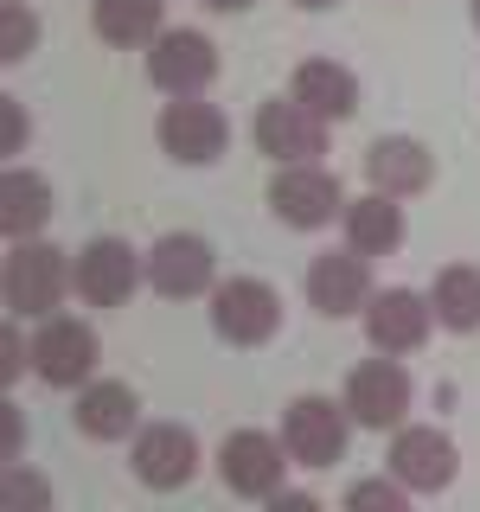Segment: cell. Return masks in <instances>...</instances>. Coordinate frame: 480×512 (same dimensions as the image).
<instances>
[{"label": "cell", "mask_w": 480, "mask_h": 512, "mask_svg": "<svg viewBox=\"0 0 480 512\" xmlns=\"http://www.w3.org/2000/svg\"><path fill=\"white\" fill-rule=\"evenodd\" d=\"M167 0H90V26L103 45H154Z\"/></svg>", "instance_id": "44dd1931"}, {"label": "cell", "mask_w": 480, "mask_h": 512, "mask_svg": "<svg viewBox=\"0 0 480 512\" xmlns=\"http://www.w3.org/2000/svg\"><path fill=\"white\" fill-rule=\"evenodd\" d=\"M282 327V295L263 276H231L212 288V333L224 346H269Z\"/></svg>", "instance_id": "3957f363"}, {"label": "cell", "mask_w": 480, "mask_h": 512, "mask_svg": "<svg viewBox=\"0 0 480 512\" xmlns=\"http://www.w3.org/2000/svg\"><path fill=\"white\" fill-rule=\"evenodd\" d=\"M295 103H308L314 116H327V122H340V116L359 109V77L333 58H308V64H295Z\"/></svg>", "instance_id": "ffe728a7"}, {"label": "cell", "mask_w": 480, "mask_h": 512, "mask_svg": "<svg viewBox=\"0 0 480 512\" xmlns=\"http://www.w3.org/2000/svg\"><path fill=\"white\" fill-rule=\"evenodd\" d=\"M212 276H218V256L192 231H167L148 250V288L167 295V301H192V295H205V288H218Z\"/></svg>", "instance_id": "30bf717a"}, {"label": "cell", "mask_w": 480, "mask_h": 512, "mask_svg": "<svg viewBox=\"0 0 480 512\" xmlns=\"http://www.w3.org/2000/svg\"><path fill=\"white\" fill-rule=\"evenodd\" d=\"M96 359H103V340H96L90 320H71V314H45L39 333H32V372L52 391H84Z\"/></svg>", "instance_id": "7a4b0ae2"}, {"label": "cell", "mask_w": 480, "mask_h": 512, "mask_svg": "<svg viewBox=\"0 0 480 512\" xmlns=\"http://www.w3.org/2000/svg\"><path fill=\"white\" fill-rule=\"evenodd\" d=\"M384 461H391V474L404 480L410 493H442L448 480H455V468H461L455 442H448L442 429H429V423H397Z\"/></svg>", "instance_id": "8fae6325"}, {"label": "cell", "mask_w": 480, "mask_h": 512, "mask_svg": "<svg viewBox=\"0 0 480 512\" xmlns=\"http://www.w3.org/2000/svg\"><path fill=\"white\" fill-rule=\"evenodd\" d=\"M64 288H71V256L45 237H20L7 256V314L13 320H45L58 314Z\"/></svg>", "instance_id": "6da1fadb"}, {"label": "cell", "mask_w": 480, "mask_h": 512, "mask_svg": "<svg viewBox=\"0 0 480 512\" xmlns=\"http://www.w3.org/2000/svg\"><path fill=\"white\" fill-rule=\"evenodd\" d=\"M7 500L13 506H45V500H52V487L32 480V474H20V468H7Z\"/></svg>", "instance_id": "484cf974"}, {"label": "cell", "mask_w": 480, "mask_h": 512, "mask_svg": "<svg viewBox=\"0 0 480 512\" xmlns=\"http://www.w3.org/2000/svg\"><path fill=\"white\" fill-rule=\"evenodd\" d=\"M365 180H372V192H391V199H416L429 180H436V160H429L423 141L410 135H384L365 148Z\"/></svg>", "instance_id": "e0dca14e"}, {"label": "cell", "mask_w": 480, "mask_h": 512, "mask_svg": "<svg viewBox=\"0 0 480 512\" xmlns=\"http://www.w3.org/2000/svg\"><path fill=\"white\" fill-rule=\"evenodd\" d=\"M429 308L448 333H480V269L474 263H448L429 282Z\"/></svg>", "instance_id": "7402d4cb"}, {"label": "cell", "mask_w": 480, "mask_h": 512, "mask_svg": "<svg viewBox=\"0 0 480 512\" xmlns=\"http://www.w3.org/2000/svg\"><path fill=\"white\" fill-rule=\"evenodd\" d=\"M212 13H244V7H256V0H205Z\"/></svg>", "instance_id": "83f0119b"}, {"label": "cell", "mask_w": 480, "mask_h": 512, "mask_svg": "<svg viewBox=\"0 0 480 512\" xmlns=\"http://www.w3.org/2000/svg\"><path fill=\"white\" fill-rule=\"evenodd\" d=\"M141 276H148V256H135V244H122V237H90L71 256V288L90 308H122L141 288Z\"/></svg>", "instance_id": "8992f818"}, {"label": "cell", "mask_w": 480, "mask_h": 512, "mask_svg": "<svg viewBox=\"0 0 480 512\" xmlns=\"http://www.w3.org/2000/svg\"><path fill=\"white\" fill-rule=\"evenodd\" d=\"M128 468H135L141 487L154 493H180L192 474H199V442H192V429L180 423H148L135 436V455H128Z\"/></svg>", "instance_id": "9a60e30c"}, {"label": "cell", "mask_w": 480, "mask_h": 512, "mask_svg": "<svg viewBox=\"0 0 480 512\" xmlns=\"http://www.w3.org/2000/svg\"><path fill=\"white\" fill-rule=\"evenodd\" d=\"M20 141H26V116H20V103H7V148L20 154Z\"/></svg>", "instance_id": "4316f807"}, {"label": "cell", "mask_w": 480, "mask_h": 512, "mask_svg": "<svg viewBox=\"0 0 480 512\" xmlns=\"http://www.w3.org/2000/svg\"><path fill=\"white\" fill-rule=\"evenodd\" d=\"M288 461H295V455H288L282 436H263V429H231L224 448H218V480L237 493V500H276Z\"/></svg>", "instance_id": "5b68a950"}, {"label": "cell", "mask_w": 480, "mask_h": 512, "mask_svg": "<svg viewBox=\"0 0 480 512\" xmlns=\"http://www.w3.org/2000/svg\"><path fill=\"white\" fill-rule=\"evenodd\" d=\"M410 397H416V384H410L404 365H397V352L359 359L346 372V410H352L359 429H397L410 416Z\"/></svg>", "instance_id": "52a82bcc"}, {"label": "cell", "mask_w": 480, "mask_h": 512, "mask_svg": "<svg viewBox=\"0 0 480 512\" xmlns=\"http://www.w3.org/2000/svg\"><path fill=\"white\" fill-rule=\"evenodd\" d=\"M429 327H436V308L416 288H378L365 301V340L378 352H416L429 340Z\"/></svg>", "instance_id": "2e32d148"}, {"label": "cell", "mask_w": 480, "mask_h": 512, "mask_svg": "<svg viewBox=\"0 0 480 512\" xmlns=\"http://www.w3.org/2000/svg\"><path fill=\"white\" fill-rule=\"evenodd\" d=\"M160 148L173 160H186V167H212V160L231 148V122H224L218 103H199V96H173L167 109H160L154 122Z\"/></svg>", "instance_id": "ba28073f"}, {"label": "cell", "mask_w": 480, "mask_h": 512, "mask_svg": "<svg viewBox=\"0 0 480 512\" xmlns=\"http://www.w3.org/2000/svg\"><path fill=\"white\" fill-rule=\"evenodd\" d=\"M372 256L359 250H327L308 263V308L327 314V320H346V314H365V301H372Z\"/></svg>", "instance_id": "9c48e42d"}, {"label": "cell", "mask_w": 480, "mask_h": 512, "mask_svg": "<svg viewBox=\"0 0 480 512\" xmlns=\"http://www.w3.org/2000/svg\"><path fill=\"white\" fill-rule=\"evenodd\" d=\"M346 244L359 250V256H391L397 244L410 237V224H404V199H391V192H365V199H346Z\"/></svg>", "instance_id": "d6986e66"}, {"label": "cell", "mask_w": 480, "mask_h": 512, "mask_svg": "<svg viewBox=\"0 0 480 512\" xmlns=\"http://www.w3.org/2000/svg\"><path fill=\"white\" fill-rule=\"evenodd\" d=\"M0 26H7V45H0V58L20 64V58L32 52V39H39V26H32V13L20 7V0H7V7H0Z\"/></svg>", "instance_id": "cb8c5ba5"}, {"label": "cell", "mask_w": 480, "mask_h": 512, "mask_svg": "<svg viewBox=\"0 0 480 512\" xmlns=\"http://www.w3.org/2000/svg\"><path fill=\"white\" fill-rule=\"evenodd\" d=\"M269 212H276L288 231H327V224L346 212V192L327 167L288 160V167H276V180H269Z\"/></svg>", "instance_id": "277c9868"}, {"label": "cell", "mask_w": 480, "mask_h": 512, "mask_svg": "<svg viewBox=\"0 0 480 512\" xmlns=\"http://www.w3.org/2000/svg\"><path fill=\"white\" fill-rule=\"evenodd\" d=\"M474 32H480V0H474Z\"/></svg>", "instance_id": "f546056e"}, {"label": "cell", "mask_w": 480, "mask_h": 512, "mask_svg": "<svg viewBox=\"0 0 480 512\" xmlns=\"http://www.w3.org/2000/svg\"><path fill=\"white\" fill-rule=\"evenodd\" d=\"M256 148L276 160V167H288V160H320L327 154V116H314L295 96H269L256 109Z\"/></svg>", "instance_id": "7c38bea8"}, {"label": "cell", "mask_w": 480, "mask_h": 512, "mask_svg": "<svg viewBox=\"0 0 480 512\" xmlns=\"http://www.w3.org/2000/svg\"><path fill=\"white\" fill-rule=\"evenodd\" d=\"M148 77H154V90H167V96H199L218 77V45L205 39V32H192V26H173V32L154 39Z\"/></svg>", "instance_id": "4fadbf2b"}, {"label": "cell", "mask_w": 480, "mask_h": 512, "mask_svg": "<svg viewBox=\"0 0 480 512\" xmlns=\"http://www.w3.org/2000/svg\"><path fill=\"white\" fill-rule=\"evenodd\" d=\"M45 218H52V186H45L39 173L13 167L7 180H0V231L32 237V231H45Z\"/></svg>", "instance_id": "603a6c76"}, {"label": "cell", "mask_w": 480, "mask_h": 512, "mask_svg": "<svg viewBox=\"0 0 480 512\" xmlns=\"http://www.w3.org/2000/svg\"><path fill=\"white\" fill-rule=\"evenodd\" d=\"M301 13H327V7H340V0H295Z\"/></svg>", "instance_id": "f1b7e54d"}, {"label": "cell", "mask_w": 480, "mask_h": 512, "mask_svg": "<svg viewBox=\"0 0 480 512\" xmlns=\"http://www.w3.org/2000/svg\"><path fill=\"white\" fill-rule=\"evenodd\" d=\"M282 442L301 468H333L346 455V410L333 397H295L282 410Z\"/></svg>", "instance_id": "5bb4252c"}, {"label": "cell", "mask_w": 480, "mask_h": 512, "mask_svg": "<svg viewBox=\"0 0 480 512\" xmlns=\"http://www.w3.org/2000/svg\"><path fill=\"white\" fill-rule=\"evenodd\" d=\"M71 423H77V436H90V442H122V436H135L141 404H135V391H128V384H116V378H90L84 391H77Z\"/></svg>", "instance_id": "ac0fdd59"}, {"label": "cell", "mask_w": 480, "mask_h": 512, "mask_svg": "<svg viewBox=\"0 0 480 512\" xmlns=\"http://www.w3.org/2000/svg\"><path fill=\"white\" fill-rule=\"evenodd\" d=\"M404 493H410V487H404L397 474H391V480H359V487L346 493V506H397V512H404Z\"/></svg>", "instance_id": "d4e9b609"}]
</instances>
